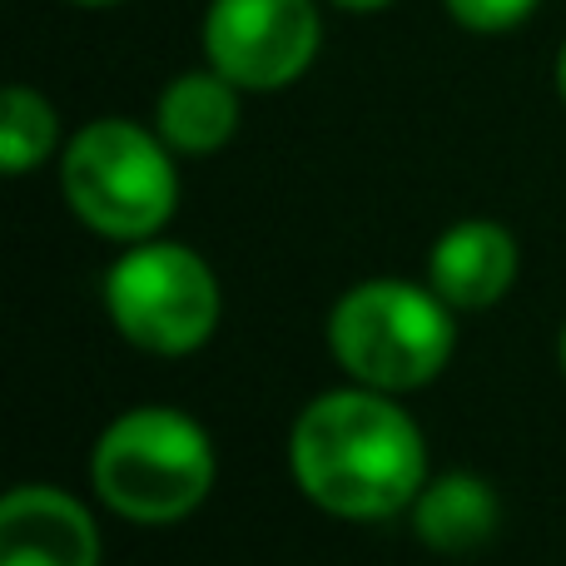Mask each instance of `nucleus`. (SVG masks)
I'll list each match as a JSON object with an SVG mask.
<instances>
[{"mask_svg":"<svg viewBox=\"0 0 566 566\" xmlns=\"http://www.w3.org/2000/svg\"><path fill=\"white\" fill-rule=\"evenodd\" d=\"M562 368H566V328H562Z\"/></svg>","mask_w":566,"mask_h":566,"instance_id":"16","label":"nucleus"},{"mask_svg":"<svg viewBox=\"0 0 566 566\" xmlns=\"http://www.w3.org/2000/svg\"><path fill=\"white\" fill-rule=\"evenodd\" d=\"M333 6H343V10H382V6H392V0H333Z\"/></svg>","mask_w":566,"mask_h":566,"instance_id":"13","label":"nucleus"},{"mask_svg":"<svg viewBox=\"0 0 566 566\" xmlns=\"http://www.w3.org/2000/svg\"><path fill=\"white\" fill-rule=\"evenodd\" d=\"M452 303L408 279H368L328 313V348L348 378L378 392L428 388L452 358Z\"/></svg>","mask_w":566,"mask_h":566,"instance_id":"3","label":"nucleus"},{"mask_svg":"<svg viewBox=\"0 0 566 566\" xmlns=\"http://www.w3.org/2000/svg\"><path fill=\"white\" fill-rule=\"evenodd\" d=\"M90 478L109 512L145 527L179 522L214 488V442L179 408H129L99 432Z\"/></svg>","mask_w":566,"mask_h":566,"instance_id":"2","label":"nucleus"},{"mask_svg":"<svg viewBox=\"0 0 566 566\" xmlns=\"http://www.w3.org/2000/svg\"><path fill=\"white\" fill-rule=\"evenodd\" d=\"M289 468L313 507L348 522L398 517L428 488V442L392 392L338 388L298 412Z\"/></svg>","mask_w":566,"mask_h":566,"instance_id":"1","label":"nucleus"},{"mask_svg":"<svg viewBox=\"0 0 566 566\" xmlns=\"http://www.w3.org/2000/svg\"><path fill=\"white\" fill-rule=\"evenodd\" d=\"M70 6H90V10H99V6H119V0H70Z\"/></svg>","mask_w":566,"mask_h":566,"instance_id":"15","label":"nucleus"},{"mask_svg":"<svg viewBox=\"0 0 566 566\" xmlns=\"http://www.w3.org/2000/svg\"><path fill=\"white\" fill-rule=\"evenodd\" d=\"M0 566H99V527L80 497L25 482L0 502Z\"/></svg>","mask_w":566,"mask_h":566,"instance_id":"7","label":"nucleus"},{"mask_svg":"<svg viewBox=\"0 0 566 566\" xmlns=\"http://www.w3.org/2000/svg\"><path fill=\"white\" fill-rule=\"evenodd\" d=\"M60 189L85 229L119 244L155 239L179 205V175L159 129L135 119H95L65 145Z\"/></svg>","mask_w":566,"mask_h":566,"instance_id":"4","label":"nucleus"},{"mask_svg":"<svg viewBox=\"0 0 566 566\" xmlns=\"http://www.w3.org/2000/svg\"><path fill=\"white\" fill-rule=\"evenodd\" d=\"M557 85H562V99H566V45H562V60H557Z\"/></svg>","mask_w":566,"mask_h":566,"instance_id":"14","label":"nucleus"},{"mask_svg":"<svg viewBox=\"0 0 566 566\" xmlns=\"http://www.w3.org/2000/svg\"><path fill=\"white\" fill-rule=\"evenodd\" d=\"M105 313L135 348L185 358L219 323V279L195 249L139 239L105 274Z\"/></svg>","mask_w":566,"mask_h":566,"instance_id":"5","label":"nucleus"},{"mask_svg":"<svg viewBox=\"0 0 566 566\" xmlns=\"http://www.w3.org/2000/svg\"><path fill=\"white\" fill-rule=\"evenodd\" d=\"M323 20L313 0H209L205 55L239 90H283L318 60Z\"/></svg>","mask_w":566,"mask_h":566,"instance_id":"6","label":"nucleus"},{"mask_svg":"<svg viewBox=\"0 0 566 566\" xmlns=\"http://www.w3.org/2000/svg\"><path fill=\"white\" fill-rule=\"evenodd\" d=\"M537 6H542V0H448L452 20H458L462 30H478V35H502V30H517Z\"/></svg>","mask_w":566,"mask_h":566,"instance_id":"12","label":"nucleus"},{"mask_svg":"<svg viewBox=\"0 0 566 566\" xmlns=\"http://www.w3.org/2000/svg\"><path fill=\"white\" fill-rule=\"evenodd\" d=\"M55 139H60V119L50 109V99L30 85H10L6 105H0V165L10 175H25L55 149Z\"/></svg>","mask_w":566,"mask_h":566,"instance_id":"11","label":"nucleus"},{"mask_svg":"<svg viewBox=\"0 0 566 566\" xmlns=\"http://www.w3.org/2000/svg\"><path fill=\"white\" fill-rule=\"evenodd\" d=\"M155 129L179 155H214L239 129V85L214 65L175 75L155 105Z\"/></svg>","mask_w":566,"mask_h":566,"instance_id":"9","label":"nucleus"},{"mask_svg":"<svg viewBox=\"0 0 566 566\" xmlns=\"http://www.w3.org/2000/svg\"><path fill=\"white\" fill-rule=\"evenodd\" d=\"M428 283L452 308H492L517 283V239L492 219H462L432 244Z\"/></svg>","mask_w":566,"mask_h":566,"instance_id":"8","label":"nucleus"},{"mask_svg":"<svg viewBox=\"0 0 566 566\" xmlns=\"http://www.w3.org/2000/svg\"><path fill=\"white\" fill-rule=\"evenodd\" d=\"M412 527H418L422 547L462 557L497 537L502 502L492 482L472 478V472H442V478H428V488L412 502Z\"/></svg>","mask_w":566,"mask_h":566,"instance_id":"10","label":"nucleus"}]
</instances>
